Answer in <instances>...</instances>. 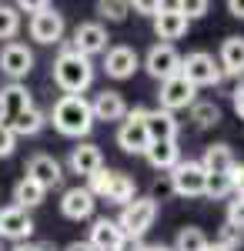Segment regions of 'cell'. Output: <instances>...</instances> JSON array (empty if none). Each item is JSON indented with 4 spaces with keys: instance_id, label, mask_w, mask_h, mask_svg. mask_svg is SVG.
<instances>
[{
    "instance_id": "obj_1",
    "label": "cell",
    "mask_w": 244,
    "mask_h": 251,
    "mask_svg": "<svg viewBox=\"0 0 244 251\" xmlns=\"http://www.w3.org/2000/svg\"><path fill=\"white\" fill-rule=\"evenodd\" d=\"M54 84L67 97H84V91L94 84V64L80 57L71 44H64L54 60Z\"/></svg>"
},
{
    "instance_id": "obj_2",
    "label": "cell",
    "mask_w": 244,
    "mask_h": 251,
    "mask_svg": "<svg viewBox=\"0 0 244 251\" xmlns=\"http://www.w3.org/2000/svg\"><path fill=\"white\" fill-rule=\"evenodd\" d=\"M50 121H54V127L64 137H84V134H91V127H94L91 100H87V97H67V94H64L54 104Z\"/></svg>"
},
{
    "instance_id": "obj_3",
    "label": "cell",
    "mask_w": 244,
    "mask_h": 251,
    "mask_svg": "<svg viewBox=\"0 0 244 251\" xmlns=\"http://www.w3.org/2000/svg\"><path fill=\"white\" fill-rule=\"evenodd\" d=\"M154 221H157V204L150 198H134L131 204L121 208L117 228H121L124 238H144L154 228Z\"/></svg>"
},
{
    "instance_id": "obj_4",
    "label": "cell",
    "mask_w": 244,
    "mask_h": 251,
    "mask_svg": "<svg viewBox=\"0 0 244 251\" xmlns=\"http://www.w3.org/2000/svg\"><path fill=\"white\" fill-rule=\"evenodd\" d=\"M181 77L188 80L191 87H218V84L224 80V74H221L214 54L194 50V54H188V57H181Z\"/></svg>"
},
{
    "instance_id": "obj_5",
    "label": "cell",
    "mask_w": 244,
    "mask_h": 251,
    "mask_svg": "<svg viewBox=\"0 0 244 251\" xmlns=\"http://www.w3.org/2000/svg\"><path fill=\"white\" fill-rule=\"evenodd\" d=\"M144 107H134L127 111V117L121 121V131H117V144L124 154H147L150 148V137H147V127H144Z\"/></svg>"
},
{
    "instance_id": "obj_6",
    "label": "cell",
    "mask_w": 244,
    "mask_h": 251,
    "mask_svg": "<svg viewBox=\"0 0 244 251\" xmlns=\"http://www.w3.org/2000/svg\"><path fill=\"white\" fill-rule=\"evenodd\" d=\"M168 177H171L174 194H181V198H204L207 174H204V168H201L197 161H177V164L171 168Z\"/></svg>"
},
{
    "instance_id": "obj_7",
    "label": "cell",
    "mask_w": 244,
    "mask_h": 251,
    "mask_svg": "<svg viewBox=\"0 0 244 251\" xmlns=\"http://www.w3.org/2000/svg\"><path fill=\"white\" fill-rule=\"evenodd\" d=\"M157 100H161V111L174 114V111H184V107H191V104L197 100V87H191L188 80H184L181 74H177V77L161 80Z\"/></svg>"
},
{
    "instance_id": "obj_8",
    "label": "cell",
    "mask_w": 244,
    "mask_h": 251,
    "mask_svg": "<svg viewBox=\"0 0 244 251\" xmlns=\"http://www.w3.org/2000/svg\"><path fill=\"white\" fill-rule=\"evenodd\" d=\"M107 30H104V24H97V20H87V24H77L74 27V40H67L71 47H74L80 57H94V54H104L107 50Z\"/></svg>"
},
{
    "instance_id": "obj_9",
    "label": "cell",
    "mask_w": 244,
    "mask_h": 251,
    "mask_svg": "<svg viewBox=\"0 0 244 251\" xmlns=\"http://www.w3.org/2000/svg\"><path fill=\"white\" fill-rule=\"evenodd\" d=\"M144 67H147L150 77L157 80H168V77H177L181 74V54L174 44H154L144 57Z\"/></svg>"
},
{
    "instance_id": "obj_10",
    "label": "cell",
    "mask_w": 244,
    "mask_h": 251,
    "mask_svg": "<svg viewBox=\"0 0 244 251\" xmlns=\"http://www.w3.org/2000/svg\"><path fill=\"white\" fill-rule=\"evenodd\" d=\"M30 67H34V54H30L27 44H17V40L3 44V50H0V71L14 84H20V77H27Z\"/></svg>"
},
{
    "instance_id": "obj_11",
    "label": "cell",
    "mask_w": 244,
    "mask_h": 251,
    "mask_svg": "<svg viewBox=\"0 0 244 251\" xmlns=\"http://www.w3.org/2000/svg\"><path fill=\"white\" fill-rule=\"evenodd\" d=\"M137 67H141V60H137V50H134V47L117 44V47H107V50H104V71H107V77L127 80V77H134Z\"/></svg>"
},
{
    "instance_id": "obj_12",
    "label": "cell",
    "mask_w": 244,
    "mask_h": 251,
    "mask_svg": "<svg viewBox=\"0 0 244 251\" xmlns=\"http://www.w3.org/2000/svg\"><path fill=\"white\" fill-rule=\"evenodd\" d=\"M30 37L37 44H60V37H64V14H57L54 7L34 14L30 17Z\"/></svg>"
},
{
    "instance_id": "obj_13",
    "label": "cell",
    "mask_w": 244,
    "mask_h": 251,
    "mask_svg": "<svg viewBox=\"0 0 244 251\" xmlns=\"http://www.w3.org/2000/svg\"><path fill=\"white\" fill-rule=\"evenodd\" d=\"M24 177H30L34 184H40L44 191H50V188H57L60 181H64V171H60V164H57V157L50 154H34L30 161H27V174Z\"/></svg>"
},
{
    "instance_id": "obj_14",
    "label": "cell",
    "mask_w": 244,
    "mask_h": 251,
    "mask_svg": "<svg viewBox=\"0 0 244 251\" xmlns=\"http://www.w3.org/2000/svg\"><path fill=\"white\" fill-rule=\"evenodd\" d=\"M34 234V218L24 211V208H3L0 211V238H10V241H27Z\"/></svg>"
},
{
    "instance_id": "obj_15",
    "label": "cell",
    "mask_w": 244,
    "mask_h": 251,
    "mask_svg": "<svg viewBox=\"0 0 244 251\" xmlns=\"http://www.w3.org/2000/svg\"><path fill=\"white\" fill-rule=\"evenodd\" d=\"M27 107H34L30 100V91L24 84H7L0 87V124H10L17 114H24Z\"/></svg>"
},
{
    "instance_id": "obj_16",
    "label": "cell",
    "mask_w": 244,
    "mask_h": 251,
    "mask_svg": "<svg viewBox=\"0 0 244 251\" xmlns=\"http://www.w3.org/2000/svg\"><path fill=\"white\" fill-rule=\"evenodd\" d=\"M154 34H157L161 44L181 40L184 34H188V17H184V14H177V7H174V3H168V7L154 17Z\"/></svg>"
},
{
    "instance_id": "obj_17",
    "label": "cell",
    "mask_w": 244,
    "mask_h": 251,
    "mask_svg": "<svg viewBox=\"0 0 244 251\" xmlns=\"http://www.w3.org/2000/svg\"><path fill=\"white\" fill-rule=\"evenodd\" d=\"M91 114L94 121H124L127 117V100L121 91H100L91 100Z\"/></svg>"
},
{
    "instance_id": "obj_18",
    "label": "cell",
    "mask_w": 244,
    "mask_h": 251,
    "mask_svg": "<svg viewBox=\"0 0 244 251\" xmlns=\"http://www.w3.org/2000/svg\"><path fill=\"white\" fill-rule=\"evenodd\" d=\"M94 204L97 201L87 188H71V191H64V198H60V211H64V218H71V221L91 218L94 214Z\"/></svg>"
},
{
    "instance_id": "obj_19",
    "label": "cell",
    "mask_w": 244,
    "mask_h": 251,
    "mask_svg": "<svg viewBox=\"0 0 244 251\" xmlns=\"http://www.w3.org/2000/svg\"><path fill=\"white\" fill-rule=\"evenodd\" d=\"M144 127H147L150 144H154V141H177V131H181L177 117L168 114V111H161V107L144 114Z\"/></svg>"
},
{
    "instance_id": "obj_20",
    "label": "cell",
    "mask_w": 244,
    "mask_h": 251,
    "mask_svg": "<svg viewBox=\"0 0 244 251\" xmlns=\"http://www.w3.org/2000/svg\"><path fill=\"white\" fill-rule=\"evenodd\" d=\"M121 241H124V234L117 228V221H111V218H97L94 228H91V238H87V245L94 251H117Z\"/></svg>"
},
{
    "instance_id": "obj_21",
    "label": "cell",
    "mask_w": 244,
    "mask_h": 251,
    "mask_svg": "<svg viewBox=\"0 0 244 251\" xmlns=\"http://www.w3.org/2000/svg\"><path fill=\"white\" fill-rule=\"evenodd\" d=\"M100 168H104V154H100L97 144H77V148H71V171L74 174L91 177Z\"/></svg>"
},
{
    "instance_id": "obj_22",
    "label": "cell",
    "mask_w": 244,
    "mask_h": 251,
    "mask_svg": "<svg viewBox=\"0 0 244 251\" xmlns=\"http://www.w3.org/2000/svg\"><path fill=\"white\" fill-rule=\"evenodd\" d=\"M197 164L204 168V174H231V168L238 161H234L231 144H211V148H204V157Z\"/></svg>"
},
{
    "instance_id": "obj_23",
    "label": "cell",
    "mask_w": 244,
    "mask_h": 251,
    "mask_svg": "<svg viewBox=\"0 0 244 251\" xmlns=\"http://www.w3.org/2000/svg\"><path fill=\"white\" fill-rule=\"evenodd\" d=\"M218 67H221V74L241 77V74H244V37H224Z\"/></svg>"
},
{
    "instance_id": "obj_24",
    "label": "cell",
    "mask_w": 244,
    "mask_h": 251,
    "mask_svg": "<svg viewBox=\"0 0 244 251\" xmlns=\"http://www.w3.org/2000/svg\"><path fill=\"white\" fill-rule=\"evenodd\" d=\"M144 157L150 161L154 171H171V168L181 161V148H177V141H154Z\"/></svg>"
},
{
    "instance_id": "obj_25",
    "label": "cell",
    "mask_w": 244,
    "mask_h": 251,
    "mask_svg": "<svg viewBox=\"0 0 244 251\" xmlns=\"http://www.w3.org/2000/svg\"><path fill=\"white\" fill-rule=\"evenodd\" d=\"M104 198L111 201V204H131L134 198V177L131 174H124V171H111V181H107V191H104Z\"/></svg>"
},
{
    "instance_id": "obj_26",
    "label": "cell",
    "mask_w": 244,
    "mask_h": 251,
    "mask_svg": "<svg viewBox=\"0 0 244 251\" xmlns=\"http://www.w3.org/2000/svg\"><path fill=\"white\" fill-rule=\"evenodd\" d=\"M44 124H47V114L44 111H37V107H27L24 114H17L7 127L14 131V137H34L44 131Z\"/></svg>"
},
{
    "instance_id": "obj_27",
    "label": "cell",
    "mask_w": 244,
    "mask_h": 251,
    "mask_svg": "<svg viewBox=\"0 0 244 251\" xmlns=\"http://www.w3.org/2000/svg\"><path fill=\"white\" fill-rule=\"evenodd\" d=\"M44 198H47V191L40 188V184H34L30 177H20L17 188H14V208H37V204H44Z\"/></svg>"
},
{
    "instance_id": "obj_28",
    "label": "cell",
    "mask_w": 244,
    "mask_h": 251,
    "mask_svg": "<svg viewBox=\"0 0 244 251\" xmlns=\"http://www.w3.org/2000/svg\"><path fill=\"white\" fill-rule=\"evenodd\" d=\"M191 124L201 127V131L221 124V107H218L214 100H194V104H191Z\"/></svg>"
},
{
    "instance_id": "obj_29",
    "label": "cell",
    "mask_w": 244,
    "mask_h": 251,
    "mask_svg": "<svg viewBox=\"0 0 244 251\" xmlns=\"http://www.w3.org/2000/svg\"><path fill=\"white\" fill-rule=\"evenodd\" d=\"M207 234L197 228V225H188L177 231V241H174V251H207Z\"/></svg>"
},
{
    "instance_id": "obj_30",
    "label": "cell",
    "mask_w": 244,
    "mask_h": 251,
    "mask_svg": "<svg viewBox=\"0 0 244 251\" xmlns=\"http://www.w3.org/2000/svg\"><path fill=\"white\" fill-rule=\"evenodd\" d=\"M17 30H20V14H17V7L14 3H0V40H10L17 37Z\"/></svg>"
},
{
    "instance_id": "obj_31",
    "label": "cell",
    "mask_w": 244,
    "mask_h": 251,
    "mask_svg": "<svg viewBox=\"0 0 244 251\" xmlns=\"http://www.w3.org/2000/svg\"><path fill=\"white\" fill-rule=\"evenodd\" d=\"M227 194H231V181H227V174H207L204 198H211V201H224Z\"/></svg>"
},
{
    "instance_id": "obj_32",
    "label": "cell",
    "mask_w": 244,
    "mask_h": 251,
    "mask_svg": "<svg viewBox=\"0 0 244 251\" xmlns=\"http://www.w3.org/2000/svg\"><path fill=\"white\" fill-rule=\"evenodd\" d=\"M127 10H131V3H121V0H100L97 3V14L104 20H124Z\"/></svg>"
},
{
    "instance_id": "obj_33",
    "label": "cell",
    "mask_w": 244,
    "mask_h": 251,
    "mask_svg": "<svg viewBox=\"0 0 244 251\" xmlns=\"http://www.w3.org/2000/svg\"><path fill=\"white\" fill-rule=\"evenodd\" d=\"M174 7H177V14L188 17V24H191V20H197V17H204L207 10H211L207 0H181V3H174Z\"/></svg>"
},
{
    "instance_id": "obj_34",
    "label": "cell",
    "mask_w": 244,
    "mask_h": 251,
    "mask_svg": "<svg viewBox=\"0 0 244 251\" xmlns=\"http://www.w3.org/2000/svg\"><path fill=\"white\" fill-rule=\"evenodd\" d=\"M227 225L234 231H244V198L234 194V201H227Z\"/></svg>"
},
{
    "instance_id": "obj_35",
    "label": "cell",
    "mask_w": 244,
    "mask_h": 251,
    "mask_svg": "<svg viewBox=\"0 0 244 251\" xmlns=\"http://www.w3.org/2000/svg\"><path fill=\"white\" fill-rule=\"evenodd\" d=\"M87 181H91V184H87V191L94 194V198H104V191H107V181H111V171H107V168H100V171H94Z\"/></svg>"
},
{
    "instance_id": "obj_36",
    "label": "cell",
    "mask_w": 244,
    "mask_h": 251,
    "mask_svg": "<svg viewBox=\"0 0 244 251\" xmlns=\"http://www.w3.org/2000/svg\"><path fill=\"white\" fill-rule=\"evenodd\" d=\"M171 194H174V188H171V177H157V181H154V191H150L147 198L154 201V204H161V201H168Z\"/></svg>"
},
{
    "instance_id": "obj_37",
    "label": "cell",
    "mask_w": 244,
    "mask_h": 251,
    "mask_svg": "<svg viewBox=\"0 0 244 251\" xmlns=\"http://www.w3.org/2000/svg\"><path fill=\"white\" fill-rule=\"evenodd\" d=\"M214 245H221V248H227V251H234L238 245H241V231H234L231 225H224L221 228V234H218V241Z\"/></svg>"
},
{
    "instance_id": "obj_38",
    "label": "cell",
    "mask_w": 244,
    "mask_h": 251,
    "mask_svg": "<svg viewBox=\"0 0 244 251\" xmlns=\"http://www.w3.org/2000/svg\"><path fill=\"white\" fill-rule=\"evenodd\" d=\"M14 148H17L14 131H10L7 124H0V157H10V154H14Z\"/></svg>"
},
{
    "instance_id": "obj_39",
    "label": "cell",
    "mask_w": 244,
    "mask_h": 251,
    "mask_svg": "<svg viewBox=\"0 0 244 251\" xmlns=\"http://www.w3.org/2000/svg\"><path fill=\"white\" fill-rule=\"evenodd\" d=\"M164 7H168V3H161V0H134L131 10H137V14H147V17H157Z\"/></svg>"
},
{
    "instance_id": "obj_40",
    "label": "cell",
    "mask_w": 244,
    "mask_h": 251,
    "mask_svg": "<svg viewBox=\"0 0 244 251\" xmlns=\"http://www.w3.org/2000/svg\"><path fill=\"white\" fill-rule=\"evenodd\" d=\"M227 181H231V194L244 198V164H234L231 174H227Z\"/></svg>"
},
{
    "instance_id": "obj_41",
    "label": "cell",
    "mask_w": 244,
    "mask_h": 251,
    "mask_svg": "<svg viewBox=\"0 0 244 251\" xmlns=\"http://www.w3.org/2000/svg\"><path fill=\"white\" fill-rule=\"evenodd\" d=\"M47 7H50L47 0H20L17 14H40V10H47Z\"/></svg>"
},
{
    "instance_id": "obj_42",
    "label": "cell",
    "mask_w": 244,
    "mask_h": 251,
    "mask_svg": "<svg viewBox=\"0 0 244 251\" xmlns=\"http://www.w3.org/2000/svg\"><path fill=\"white\" fill-rule=\"evenodd\" d=\"M231 104H234V114L244 121V84H238V87L231 91Z\"/></svg>"
},
{
    "instance_id": "obj_43",
    "label": "cell",
    "mask_w": 244,
    "mask_h": 251,
    "mask_svg": "<svg viewBox=\"0 0 244 251\" xmlns=\"http://www.w3.org/2000/svg\"><path fill=\"white\" fill-rule=\"evenodd\" d=\"M117 251H147V245H144V238H124Z\"/></svg>"
},
{
    "instance_id": "obj_44",
    "label": "cell",
    "mask_w": 244,
    "mask_h": 251,
    "mask_svg": "<svg viewBox=\"0 0 244 251\" xmlns=\"http://www.w3.org/2000/svg\"><path fill=\"white\" fill-rule=\"evenodd\" d=\"M14 251H54V245L50 241H40V245H30V241H20Z\"/></svg>"
},
{
    "instance_id": "obj_45",
    "label": "cell",
    "mask_w": 244,
    "mask_h": 251,
    "mask_svg": "<svg viewBox=\"0 0 244 251\" xmlns=\"http://www.w3.org/2000/svg\"><path fill=\"white\" fill-rule=\"evenodd\" d=\"M227 10H231V17L244 20V0H231V3H227Z\"/></svg>"
},
{
    "instance_id": "obj_46",
    "label": "cell",
    "mask_w": 244,
    "mask_h": 251,
    "mask_svg": "<svg viewBox=\"0 0 244 251\" xmlns=\"http://www.w3.org/2000/svg\"><path fill=\"white\" fill-rule=\"evenodd\" d=\"M64 251H94V248H91L87 241H74V245H67Z\"/></svg>"
},
{
    "instance_id": "obj_47",
    "label": "cell",
    "mask_w": 244,
    "mask_h": 251,
    "mask_svg": "<svg viewBox=\"0 0 244 251\" xmlns=\"http://www.w3.org/2000/svg\"><path fill=\"white\" fill-rule=\"evenodd\" d=\"M147 251H174L171 245H147Z\"/></svg>"
},
{
    "instance_id": "obj_48",
    "label": "cell",
    "mask_w": 244,
    "mask_h": 251,
    "mask_svg": "<svg viewBox=\"0 0 244 251\" xmlns=\"http://www.w3.org/2000/svg\"><path fill=\"white\" fill-rule=\"evenodd\" d=\"M207 251H227V248H221V245H207Z\"/></svg>"
}]
</instances>
